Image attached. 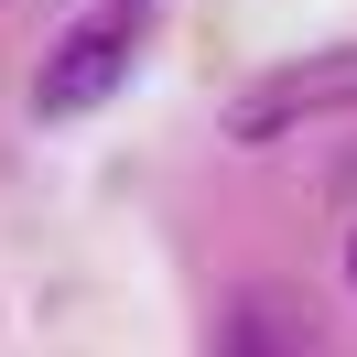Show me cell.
<instances>
[{
    "label": "cell",
    "mask_w": 357,
    "mask_h": 357,
    "mask_svg": "<svg viewBox=\"0 0 357 357\" xmlns=\"http://www.w3.org/2000/svg\"><path fill=\"white\" fill-rule=\"evenodd\" d=\"M314 119H357V44H325V54H292L271 66L260 87L227 98V141H282V130H314Z\"/></svg>",
    "instance_id": "cell-1"
},
{
    "label": "cell",
    "mask_w": 357,
    "mask_h": 357,
    "mask_svg": "<svg viewBox=\"0 0 357 357\" xmlns=\"http://www.w3.org/2000/svg\"><path fill=\"white\" fill-rule=\"evenodd\" d=\"M119 76H130V33H119V22H87V33L54 44L44 76H33V109H44V119H87L98 98H119Z\"/></svg>",
    "instance_id": "cell-2"
},
{
    "label": "cell",
    "mask_w": 357,
    "mask_h": 357,
    "mask_svg": "<svg viewBox=\"0 0 357 357\" xmlns=\"http://www.w3.org/2000/svg\"><path fill=\"white\" fill-rule=\"evenodd\" d=\"M347 282H357V238H347Z\"/></svg>",
    "instance_id": "cell-3"
}]
</instances>
